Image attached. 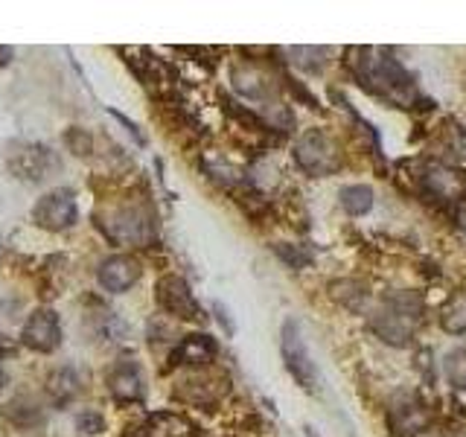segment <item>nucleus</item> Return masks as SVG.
Instances as JSON below:
<instances>
[{
  "label": "nucleus",
  "mask_w": 466,
  "mask_h": 437,
  "mask_svg": "<svg viewBox=\"0 0 466 437\" xmlns=\"http://www.w3.org/2000/svg\"><path fill=\"white\" fill-rule=\"evenodd\" d=\"M96 277H99L102 289H108V291H126V289H131V286L137 283L140 266H137V259L116 254V257H108L106 262H102Z\"/></svg>",
  "instance_id": "f8f14e48"
},
{
  "label": "nucleus",
  "mask_w": 466,
  "mask_h": 437,
  "mask_svg": "<svg viewBox=\"0 0 466 437\" xmlns=\"http://www.w3.org/2000/svg\"><path fill=\"white\" fill-rule=\"evenodd\" d=\"M280 350H283V361L289 373L298 379V385L306 388V391H315V382H318V373H315V364L309 359V350L303 344V335H300V327L295 320H286L283 324V335H280Z\"/></svg>",
  "instance_id": "39448f33"
},
{
  "label": "nucleus",
  "mask_w": 466,
  "mask_h": 437,
  "mask_svg": "<svg viewBox=\"0 0 466 437\" xmlns=\"http://www.w3.org/2000/svg\"><path fill=\"white\" fill-rule=\"evenodd\" d=\"M24 344L38 350V353H53V350L62 344V324H58V315L50 310H38L24 327Z\"/></svg>",
  "instance_id": "1a4fd4ad"
},
{
  "label": "nucleus",
  "mask_w": 466,
  "mask_h": 437,
  "mask_svg": "<svg viewBox=\"0 0 466 437\" xmlns=\"http://www.w3.org/2000/svg\"><path fill=\"white\" fill-rule=\"evenodd\" d=\"M76 422H79V429H82V432H87V434H94V432H99V429H102V417H99V414H91V412L79 414V417H76Z\"/></svg>",
  "instance_id": "b1692460"
},
{
  "label": "nucleus",
  "mask_w": 466,
  "mask_h": 437,
  "mask_svg": "<svg viewBox=\"0 0 466 437\" xmlns=\"http://www.w3.org/2000/svg\"><path fill=\"white\" fill-rule=\"evenodd\" d=\"M431 422L429 408L417 397H400L390 405V426L397 434H417Z\"/></svg>",
  "instance_id": "9b49d317"
},
{
  "label": "nucleus",
  "mask_w": 466,
  "mask_h": 437,
  "mask_svg": "<svg viewBox=\"0 0 466 437\" xmlns=\"http://www.w3.org/2000/svg\"><path fill=\"white\" fill-rule=\"evenodd\" d=\"M15 353V344L6 339V335H0V359H4V356H12Z\"/></svg>",
  "instance_id": "393cba45"
},
{
  "label": "nucleus",
  "mask_w": 466,
  "mask_h": 437,
  "mask_svg": "<svg viewBox=\"0 0 466 437\" xmlns=\"http://www.w3.org/2000/svg\"><path fill=\"white\" fill-rule=\"evenodd\" d=\"M108 385L114 400L120 402H140L143 400V373H140V364L123 359L114 364V371L108 376Z\"/></svg>",
  "instance_id": "9d476101"
},
{
  "label": "nucleus",
  "mask_w": 466,
  "mask_h": 437,
  "mask_svg": "<svg viewBox=\"0 0 466 437\" xmlns=\"http://www.w3.org/2000/svg\"><path fill=\"white\" fill-rule=\"evenodd\" d=\"M4 417L12 422V426H18V429H38L41 422H44V408L33 397H15L6 405Z\"/></svg>",
  "instance_id": "2eb2a0df"
},
{
  "label": "nucleus",
  "mask_w": 466,
  "mask_h": 437,
  "mask_svg": "<svg viewBox=\"0 0 466 437\" xmlns=\"http://www.w3.org/2000/svg\"><path fill=\"white\" fill-rule=\"evenodd\" d=\"M157 303H160V310L175 315V318H198L201 310H198V303L193 298V291H189V286L181 280V277H160V283H157Z\"/></svg>",
  "instance_id": "6e6552de"
},
{
  "label": "nucleus",
  "mask_w": 466,
  "mask_h": 437,
  "mask_svg": "<svg viewBox=\"0 0 466 437\" xmlns=\"http://www.w3.org/2000/svg\"><path fill=\"white\" fill-rule=\"evenodd\" d=\"M12 62V50L9 47H0V65H9Z\"/></svg>",
  "instance_id": "a878e982"
},
{
  "label": "nucleus",
  "mask_w": 466,
  "mask_h": 437,
  "mask_svg": "<svg viewBox=\"0 0 466 437\" xmlns=\"http://www.w3.org/2000/svg\"><path fill=\"white\" fill-rule=\"evenodd\" d=\"M0 257H4V239H0Z\"/></svg>",
  "instance_id": "cd10ccee"
},
{
  "label": "nucleus",
  "mask_w": 466,
  "mask_h": 437,
  "mask_svg": "<svg viewBox=\"0 0 466 437\" xmlns=\"http://www.w3.org/2000/svg\"><path fill=\"white\" fill-rule=\"evenodd\" d=\"M422 187L429 189V196L441 198V201H451V198L461 196L463 178H461V172L449 169L443 164H431L426 169V175H422Z\"/></svg>",
  "instance_id": "ddd939ff"
},
{
  "label": "nucleus",
  "mask_w": 466,
  "mask_h": 437,
  "mask_svg": "<svg viewBox=\"0 0 466 437\" xmlns=\"http://www.w3.org/2000/svg\"><path fill=\"white\" fill-rule=\"evenodd\" d=\"M286 53H289V62L291 65L300 67V70H309V73L324 67L327 65V56H329L327 47H289Z\"/></svg>",
  "instance_id": "6ab92c4d"
},
{
  "label": "nucleus",
  "mask_w": 466,
  "mask_h": 437,
  "mask_svg": "<svg viewBox=\"0 0 466 437\" xmlns=\"http://www.w3.org/2000/svg\"><path fill=\"white\" fill-rule=\"evenodd\" d=\"M368 324L385 344L402 347L422 324V298L417 291H393L376 306Z\"/></svg>",
  "instance_id": "f03ea898"
},
{
  "label": "nucleus",
  "mask_w": 466,
  "mask_h": 437,
  "mask_svg": "<svg viewBox=\"0 0 466 437\" xmlns=\"http://www.w3.org/2000/svg\"><path fill=\"white\" fill-rule=\"evenodd\" d=\"M91 135L87 131H82V128H70L67 131V146L70 149H76L79 155H91Z\"/></svg>",
  "instance_id": "4be33fe9"
},
{
  "label": "nucleus",
  "mask_w": 466,
  "mask_h": 437,
  "mask_svg": "<svg viewBox=\"0 0 466 437\" xmlns=\"http://www.w3.org/2000/svg\"><path fill=\"white\" fill-rule=\"evenodd\" d=\"M443 371H446V379H449L451 388L466 391V347L451 350L443 361Z\"/></svg>",
  "instance_id": "412c9836"
},
{
  "label": "nucleus",
  "mask_w": 466,
  "mask_h": 437,
  "mask_svg": "<svg viewBox=\"0 0 466 437\" xmlns=\"http://www.w3.org/2000/svg\"><path fill=\"white\" fill-rule=\"evenodd\" d=\"M295 160L303 172L315 175V178H324V175H332V172L341 169L339 146H335V140L320 128H309L298 137Z\"/></svg>",
  "instance_id": "20e7f679"
},
{
  "label": "nucleus",
  "mask_w": 466,
  "mask_h": 437,
  "mask_svg": "<svg viewBox=\"0 0 466 437\" xmlns=\"http://www.w3.org/2000/svg\"><path fill=\"white\" fill-rule=\"evenodd\" d=\"M216 353H218V347L210 335H187V339L175 347L172 361L175 364H208L216 359Z\"/></svg>",
  "instance_id": "4468645a"
},
{
  "label": "nucleus",
  "mask_w": 466,
  "mask_h": 437,
  "mask_svg": "<svg viewBox=\"0 0 466 437\" xmlns=\"http://www.w3.org/2000/svg\"><path fill=\"white\" fill-rule=\"evenodd\" d=\"M56 167V158L41 143H15L9 152V169L24 181H44Z\"/></svg>",
  "instance_id": "0eeeda50"
},
{
  "label": "nucleus",
  "mask_w": 466,
  "mask_h": 437,
  "mask_svg": "<svg viewBox=\"0 0 466 437\" xmlns=\"http://www.w3.org/2000/svg\"><path fill=\"white\" fill-rule=\"evenodd\" d=\"M76 216H79L76 196H73L70 189H53V193L44 196L33 210L35 225L44 230H56V233L67 230L73 222H76Z\"/></svg>",
  "instance_id": "423d86ee"
},
{
  "label": "nucleus",
  "mask_w": 466,
  "mask_h": 437,
  "mask_svg": "<svg viewBox=\"0 0 466 437\" xmlns=\"http://www.w3.org/2000/svg\"><path fill=\"white\" fill-rule=\"evenodd\" d=\"M347 67L356 73L361 87H368L376 97L390 99L393 106L411 108V102L417 99L411 73L385 50H370V47L347 50Z\"/></svg>",
  "instance_id": "f257e3e1"
},
{
  "label": "nucleus",
  "mask_w": 466,
  "mask_h": 437,
  "mask_svg": "<svg viewBox=\"0 0 466 437\" xmlns=\"http://www.w3.org/2000/svg\"><path fill=\"white\" fill-rule=\"evenodd\" d=\"M233 85H237V91L242 97H251V99H262V97L271 94L268 79L254 67H237V70H233Z\"/></svg>",
  "instance_id": "dca6fc26"
},
{
  "label": "nucleus",
  "mask_w": 466,
  "mask_h": 437,
  "mask_svg": "<svg viewBox=\"0 0 466 437\" xmlns=\"http://www.w3.org/2000/svg\"><path fill=\"white\" fill-rule=\"evenodd\" d=\"M339 198H341V208L350 216H364V213H370V208H373V189L364 187V184L344 187Z\"/></svg>",
  "instance_id": "a211bd4d"
},
{
  "label": "nucleus",
  "mask_w": 466,
  "mask_h": 437,
  "mask_svg": "<svg viewBox=\"0 0 466 437\" xmlns=\"http://www.w3.org/2000/svg\"><path fill=\"white\" fill-rule=\"evenodd\" d=\"M441 324L446 332L458 335V332H466V289L455 291L441 310Z\"/></svg>",
  "instance_id": "f3484780"
},
{
  "label": "nucleus",
  "mask_w": 466,
  "mask_h": 437,
  "mask_svg": "<svg viewBox=\"0 0 466 437\" xmlns=\"http://www.w3.org/2000/svg\"><path fill=\"white\" fill-rule=\"evenodd\" d=\"M4 385H6V371L0 368V391H4Z\"/></svg>",
  "instance_id": "bb28decb"
},
{
  "label": "nucleus",
  "mask_w": 466,
  "mask_h": 437,
  "mask_svg": "<svg viewBox=\"0 0 466 437\" xmlns=\"http://www.w3.org/2000/svg\"><path fill=\"white\" fill-rule=\"evenodd\" d=\"M50 393H53L56 405H65V402H70V400L79 393V376L73 373L70 368L58 371V373L50 379Z\"/></svg>",
  "instance_id": "aec40b11"
},
{
  "label": "nucleus",
  "mask_w": 466,
  "mask_h": 437,
  "mask_svg": "<svg viewBox=\"0 0 466 437\" xmlns=\"http://www.w3.org/2000/svg\"><path fill=\"white\" fill-rule=\"evenodd\" d=\"M96 228L106 230V237L116 245H146L155 239V218L140 204L116 208L111 213H96Z\"/></svg>",
  "instance_id": "7ed1b4c3"
},
{
  "label": "nucleus",
  "mask_w": 466,
  "mask_h": 437,
  "mask_svg": "<svg viewBox=\"0 0 466 437\" xmlns=\"http://www.w3.org/2000/svg\"><path fill=\"white\" fill-rule=\"evenodd\" d=\"M277 254H280L289 262V266H295V269H300V266H306V262H309V254H300L298 248L291 251L289 245H277Z\"/></svg>",
  "instance_id": "5701e85b"
}]
</instances>
